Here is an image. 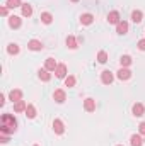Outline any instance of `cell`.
Wrapping results in <instances>:
<instances>
[{
  "label": "cell",
  "mask_w": 145,
  "mask_h": 146,
  "mask_svg": "<svg viewBox=\"0 0 145 146\" xmlns=\"http://www.w3.org/2000/svg\"><path fill=\"white\" fill-rule=\"evenodd\" d=\"M21 24H22V19H21L19 15H10V17H9V26H10L12 29H19Z\"/></svg>",
  "instance_id": "obj_7"
},
{
  "label": "cell",
  "mask_w": 145,
  "mask_h": 146,
  "mask_svg": "<svg viewBox=\"0 0 145 146\" xmlns=\"http://www.w3.org/2000/svg\"><path fill=\"white\" fill-rule=\"evenodd\" d=\"M137 46H138V49H140V51H145V39H140Z\"/></svg>",
  "instance_id": "obj_29"
},
{
  "label": "cell",
  "mask_w": 145,
  "mask_h": 146,
  "mask_svg": "<svg viewBox=\"0 0 145 146\" xmlns=\"http://www.w3.org/2000/svg\"><path fill=\"white\" fill-rule=\"evenodd\" d=\"M26 115H28L29 119H34V117H36V107H34L33 104H28V107H26Z\"/></svg>",
  "instance_id": "obj_21"
},
{
  "label": "cell",
  "mask_w": 145,
  "mask_h": 146,
  "mask_svg": "<svg viewBox=\"0 0 145 146\" xmlns=\"http://www.w3.org/2000/svg\"><path fill=\"white\" fill-rule=\"evenodd\" d=\"M0 14H2V15H7V14H9V7H7V5H3V7L0 9Z\"/></svg>",
  "instance_id": "obj_30"
},
{
  "label": "cell",
  "mask_w": 145,
  "mask_h": 146,
  "mask_svg": "<svg viewBox=\"0 0 145 146\" xmlns=\"http://www.w3.org/2000/svg\"><path fill=\"white\" fill-rule=\"evenodd\" d=\"M138 133H140V134H145V122H140V126H138Z\"/></svg>",
  "instance_id": "obj_31"
},
{
  "label": "cell",
  "mask_w": 145,
  "mask_h": 146,
  "mask_svg": "<svg viewBox=\"0 0 145 146\" xmlns=\"http://www.w3.org/2000/svg\"><path fill=\"white\" fill-rule=\"evenodd\" d=\"M56 66H58V63L55 61V58H46V61H44V68H46L48 72H55Z\"/></svg>",
  "instance_id": "obj_12"
},
{
  "label": "cell",
  "mask_w": 145,
  "mask_h": 146,
  "mask_svg": "<svg viewBox=\"0 0 145 146\" xmlns=\"http://www.w3.org/2000/svg\"><path fill=\"white\" fill-rule=\"evenodd\" d=\"M5 5H7L9 9H15V7H22V2H21V0H7Z\"/></svg>",
  "instance_id": "obj_25"
},
{
  "label": "cell",
  "mask_w": 145,
  "mask_h": 146,
  "mask_svg": "<svg viewBox=\"0 0 145 146\" xmlns=\"http://www.w3.org/2000/svg\"><path fill=\"white\" fill-rule=\"evenodd\" d=\"M97 61L99 63H106L108 61V53L106 51H99L97 53Z\"/></svg>",
  "instance_id": "obj_27"
},
{
  "label": "cell",
  "mask_w": 145,
  "mask_h": 146,
  "mask_svg": "<svg viewBox=\"0 0 145 146\" xmlns=\"http://www.w3.org/2000/svg\"><path fill=\"white\" fill-rule=\"evenodd\" d=\"M9 99L15 104V102H19V100H22V90H19V88H14V90H10V94H9Z\"/></svg>",
  "instance_id": "obj_8"
},
{
  "label": "cell",
  "mask_w": 145,
  "mask_h": 146,
  "mask_svg": "<svg viewBox=\"0 0 145 146\" xmlns=\"http://www.w3.org/2000/svg\"><path fill=\"white\" fill-rule=\"evenodd\" d=\"M38 76H39V80H43V82H50V80H51V73L48 72L46 68H41V70L38 72Z\"/></svg>",
  "instance_id": "obj_16"
},
{
  "label": "cell",
  "mask_w": 145,
  "mask_h": 146,
  "mask_svg": "<svg viewBox=\"0 0 145 146\" xmlns=\"http://www.w3.org/2000/svg\"><path fill=\"white\" fill-rule=\"evenodd\" d=\"M133 63V60H132V56H128V54H123L121 58H119V65H121V68H126V66H130Z\"/></svg>",
  "instance_id": "obj_17"
},
{
  "label": "cell",
  "mask_w": 145,
  "mask_h": 146,
  "mask_svg": "<svg viewBox=\"0 0 145 146\" xmlns=\"http://www.w3.org/2000/svg\"><path fill=\"white\" fill-rule=\"evenodd\" d=\"M84 109L87 110V112H94V110H96V100L91 99V97L85 99V100H84Z\"/></svg>",
  "instance_id": "obj_13"
},
{
  "label": "cell",
  "mask_w": 145,
  "mask_h": 146,
  "mask_svg": "<svg viewBox=\"0 0 145 146\" xmlns=\"http://www.w3.org/2000/svg\"><path fill=\"white\" fill-rule=\"evenodd\" d=\"M132 21H133L135 24L142 22V21H144V14H142V10H133V12H132Z\"/></svg>",
  "instance_id": "obj_18"
},
{
  "label": "cell",
  "mask_w": 145,
  "mask_h": 146,
  "mask_svg": "<svg viewBox=\"0 0 145 146\" xmlns=\"http://www.w3.org/2000/svg\"><path fill=\"white\" fill-rule=\"evenodd\" d=\"M130 145H132V146H142V145H144L142 136H140V134H133V136L130 138Z\"/></svg>",
  "instance_id": "obj_19"
},
{
  "label": "cell",
  "mask_w": 145,
  "mask_h": 146,
  "mask_svg": "<svg viewBox=\"0 0 145 146\" xmlns=\"http://www.w3.org/2000/svg\"><path fill=\"white\" fill-rule=\"evenodd\" d=\"M21 9H22V15H24V17H31V15H33V7H31L29 3H22Z\"/></svg>",
  "instance_id": "obj_20"
},
{
  "label": "cell",
  "mask_w": 145,
  "mask_h": 146,
  "mask_svg": "<svg viewBox=\"0 0 145 146\" xmlns=\"http://www.w3.org/2000/svg\"><path fill=\"white\" fill-rule=\"evenodd\" d=\"M19 51H21V48H19L17 44H14V42H10V44L7 46V53H9V54H19Z\"/></svg>",
  "instance_id": "obj_24"
},
{
  "label": "cell",
  "mask_w": 145,
  "mask_h": 146,
  "mask_svg": "<svg viewBox=\"0 0 145 146\" xmlns=\"http://www.w3.org/2000/svg\"><path fill=\"white\" fill-rule=\"evenodd\" d=\"M65 87H75V76H72V75H68L67 78H65Z\"/></svg>",
  "instance_id": "obj_28"
},
{
  "label": "cell",
  "mask_w": 145,
  "mask_h": 146,
  "mask_svg": "<svg viewBox=\"0 0 145 146\" xmlns=\"http://www.w3.org/2000/svg\"><path fill=\"white\" fill-rule=\"evenodd\" d=\"M17 129V119L12 114H2V126L0 133L2 134H14Z\"/></svg>",
  "instance_id": "obj_1"
},
{
  "label": "cell",
  "mask_w": 145,
  "mask_h": 146,
  "mask_svg": "<svg viewBox=\"0 0 145 146\" xmlns=\"http://www.w3.org/2000/svg\"><path fill=\"white\" fill-rule=\"evenodd\" d=\"M92 22H94V15H92V14H82V15H80V24L91 26Z\"/></svg>",
  "instance_id": "obj_14"
},
{
  "label": "cell",
  "mask_w": 145,
  "mask_h": 146,
  "mask_svg": "<svg viewBox=\"0 0 145 146\" xmlns=\"http://www.w3.org/2000/svg\"><path fill=\"white\" fill-rule=\"evenodd\" d=\"M41 22H43V24H51V22H53V15H51L50 12H43V14H41Z\"/></svg>",
  "instance_id": "obj_23"
},
{
  "label": "cell",
  "mask_w": 145,
  "mask_h": 146,
  "mask_svg": "<svg viewBox=\"0 0 145 146\" xmlns=\"http://www.w3.org/2000/svg\"><path fill=\"white\" fill-rule=\"evenodd\" d=\"M113 80H114V75H113V72L104 70V72L101 73V82H103L104 85H111V83H113Z\"/></svg>",
  "instance_id": "obj_2"
},
{
  "label": "cell",
  "mask_w": 145,
  "mask_h": 146,
  "mask_svg": "<svg viewBox=\"0 0 145 146\" xmlns=\"http://www.w3.org/2000/svg\"><path fill=\"white\" fill-rule=\"evenodd\" d=\"M144 143H145V138H144Z\"/></svg>",
  "instance_id": "obj_35"
},
{
  "label": "cell",
  "mask_w": 145,
  "mask_h": 146,
  "mask_svg": "<svg viewBox=\"0 0 145 146\" xmlns=\"http://www.w3.org/2000/svg\"><path fill=\"white\" fill-rule=\"evenodd\" d=\"M108 22L109 24H114V26H118V24L121 22V19H119V12H118V10L109 12L108 14Z\"/></svg>",
  "instance_id": "obj_5"
},
{
  "label": "cell",
  "mask_w": 145,
  "mask_h": 146,
  "mask_svg": "<svg viewBox=\"0 0 145 146\" xmlns=\"http://www.w3.org/2000/svg\"><path fill=\"white\" fill-rule=\"evenodd\" d=\"M43 48H44L43 42L38 41V39H31V41L28 42V49H31V51H41Z\"/></svg>",
  "instance_id": "obj_9"
},
{
  "label": "cell",
  "mask_w": 145,
  "mask_h": 146,
  "mask_svg": "<svg viewBox=\"0 0 145 146\" xmlns=\"http://www.w3.org/2000/svg\"><path fill=\"white\" fill-rule=\"evenodd\" d=\"M116 33H118L119 36L126 34V33H128V22H126V21H121V22L116 26Z\"/></svg>",
  "instance_id": "obj_15"
},
{
  "label": "cell",
  "mask_w": 145,
  "mask_h": 146,
  "mask_svg": "<svg viewBox=\"0 0 145 146\" xmlns=\"http://www.w3.org/2000/svg\"><path fill=\"white\" fill-rule=\"evenodd\" d=\"M55 75H56V78H67V65L60 63L55 70Z\"/></svg>",
  "instance_id": "obj_11"
},
{
  "label": "cell",
  "mask_w": 145,
  "mask_h": 146,
  "mask_svg": "<svg viewBox=\"0 0 145 146\" xmlns=\"http://www.w3.org/2000/svg\"><path fill=\"white\" fill-rule=\"evenodd\" d=\"M65 42H67V48H70V49H75V48H77V39L73 36H68Z\"/></svg>",
  "instance_id": "obj_26"
},
{
  "label": "cell",
  "mask_w": 145,
  "mask_h": 146,
  "mask_svg": "<svg viewBox=\"0 0 145 146\" xmlns=\"http://www.w3.org/2000/svg\"><path fill=\"white\" fill-rule=\"evenodd\" d=\"M53 99H55V102H56V104H63V102H65V99H67V94H65V90H62V88L55 90V94H53Z\"/></svg>",
  "instance_id": "obj_3"
},
{
  "label": "cell",
  "mask_w": 145,
  "mask_h": 146,
  "mask_svg": "<svg viewBox=\"0 0 145 146\" xmlns=\"http://www.w3.org/2000/svg\"><path fill=\"white\" fill-rule=\"evenodd\" d=\"M53 131H55L56 134H63V133H65V126H63L62 119H55V121H53Z\"/></svg>",
  "instance_id": "obj_10"
},
{
  "label": "cell",
  "mask_w": 145,
  "mask_h": 146,
  "mask_svg": "<svg viewBox=\"0 0 145 146\" xmlns=\"http://www.w3.org/2000/svg\"><path fill=\"white\" fill-rule=\"evenodd\" d=\"M34 146H38V145H34Z\"/></svg>",
  "instance_id": "obj_37"
},
{
  "label": "cell",
  "mask_w": 145,
  "mask_h": 146,
  "mask_svg": "<svg viewBox=\"0 0 145 146\" xmlns=\"http://www.w3.org/2000/svg\"><path fill=\"white\" fill-rule=\"evenodd\" d=\"M118 146H123V145H118Z\"/></svg>",
  "instance_id": "obj_36"
},
{
  "label": "cell",
  "mask_w": 145,
  "mask_h": 146,
  "mask_svg": "<svg viewBox=\"0 0 145 146\" xmlns=\"http://www.w3.org/2000/svg\"><path fill=\"white\" fill-rule=\"evenodd\" d=\"M116 76H118V80L125 82V80H130V78H132V72H130L128 68H119L118 73H116Z\"/></svg>",
  "instance_id": "obj_4"
},
{
  "label": "cell",
  "mask_w": 145,
  "mask_h": 146,
  "mask_svg": "<svg viewBox=\"0 0 145 146\" xmlns=\"http://www.w3.org/2000/svg\"><path fill=\"white\" fill-rule=\"evenodd\" d=\"M26 107H28V104L24 100H19V102L14 104V110L15 112H26Z\"/></svg>",
  "instance_id": "obj_22"
},
{
  "label": "cell",
  "mask_w": 145,
  "mask_h": 146,
  "mask_svg": "<svg viewBox=\"0 0 145 146\" xmlns=\"http://www.w3.org/2000/svg\"><path fill=\"white\" fill-rule=\"evenodd\" d=\"M0 104H2V106H3V104H5V95H3V94H2V95H0Z\"/></svg>",
  "instance_id": "obj_33"
},
{
  "label": "cell",
  "mask_w": 145,
  "mask_h": 146,
  "mask_svg": "<svg viewBox=\"0 0 145 146\" xmlns=\"http://www.w3.org/2000/svg\"><path fill=\"white\" fill-rule=\"evenodd\" d=\"M132 112H133V115H135V117H142V115L145 114V107H144V104H140V102L133 104V107H132Z\"/></svg>",
  "instance_id": "obj_6"
},
{
  "label": "cell",
  "mask_w": 145,
  "mask_h": 146,
  "mask_svg": "<svg viewBox=\"0 0 145 146\" xmlns=\"http://www.w3.org/2000/svg\"><path fill=\"white\" fill-rule=\"evenodd\" d=\"M72 2H79V0H72Z\"/></svg>",
  "instance_id": "obj_34"
},
{
  "label": "cell",
  "mask_w": 145,
  "mask_h": 146,
  "mask_svg": "<svg viewBox=\"0 0 145 146\" xmlns=\"http://www.w3.org/2000/svg\"><path fill=\"white\" fill-rule=\"evenodd\" d=\"M0 143H3V145L9 143V138H7V136H2V138H0Z\"/></svg>",
  "instance_id": "obj_32"
}]
</instances>
